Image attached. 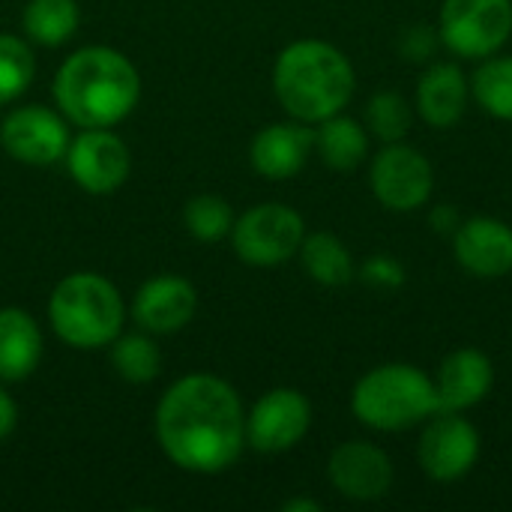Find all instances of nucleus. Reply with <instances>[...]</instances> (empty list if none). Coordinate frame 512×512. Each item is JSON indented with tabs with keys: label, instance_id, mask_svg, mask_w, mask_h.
Segmentation results:
<instances>
[{
	"label": "nucleus",
	"instance_id": "obj_1",
	"mask_svg": "<svg viewBox=\"0 0 512 512\" xmlns=\"http://www.w3.org/2000/svg\"><path fill=\"white\" fill-rule=\"evenodd\" d=\"M156 435L174 465L219 474L237 462L246 444L240 396L213 375L183 378L159 402Z\"/></svg>",
	"mask_w": 512,
	"mask_h": 512
},
{
	"label": "nucleus",
	"instance_id": "obj_2",
	"mask_svg": "<svg viewBox=\"0 0 512 512\" xmlns=\"http://www.w3.org/2000/svg\"><path fill=\"white\" fill-rule=\"evenodd\" d=\"M54 96L63 114L84 129L120 123L141 96L135 66L111 48L75 51L54 78Z\"/></svg>",
	"mask_w": 512,
	"mask_h": 512
},
{
	"label": "nucleus",
	"instance_id": "obj_3",
	"mask_svg": "<svg viewBox=\"0 0 512 512\" xmlns=\"http://www.w3.org/2000/svg\"><path fill=\"white\" fill-rule=\"evenodd\" d=\"M357 87L351 60L330 42L300 39L288 45L273 69V90L282 108L300 123H321L339 114Z\"/></svg>",
	"mask_w": 512,
	"mask_h": 512
},
{
	"label": "nucleus",
	"instance_id": "obj_4",
	"mask_svg": "<svg viewBox=\"0 0 512 512\" xmlns=\"http://www.w3.org/2000/svg\"><path fill=\"white\" fill-rule=\"evenodd\" d=\"M354 417L375 432H405L438 414V393L411 363H384L366 372L351 393Z\"/></svg>",
	"mask_w": 512,
	"mask_h": 512
},
{
	"label": "nucleus",
	"instance_id": "obj_5",
	"mask_svg": "<svg viewBox=\"0 0 512 512\" xmlns=\"http://www.w3.org/2000/svg\"><path fill=\"white\" fill-rule=\"evenodd\" d=\"M51 324L57 336L75 348H99L117 339L123 303L117 288L96 273L66 276L51 294Z\"/></svg>",
	"mask_w": 512,
	"mask_h": 512
},
{
	"label": "nucleus",
	"instance_id": "obj_6",
	"mask_svg": "<svg viewBox=\"0 0 512 512\" xmlns=\"http://www.w3.org/2000/svg\"><path fill=\"white\" fill-rule=\"evenodd\" d=\"M438 36L441 45L456 57H492L510 42L512 0H444Z\"/></svg>",
	"mask_w": 512,
	"mask_h": 512
},
{
	"label": "nucleus",
	"instance_id": "obj_7",
	"mask_svg": "<svg viewBox=\"0 0 512 512\" xmlns=\"http://www.w3.org/2000/svg\"><path fill=\"white\" fill-rule=\"evenodd\" d=\"M369 186L381 207L393 213H414L429 204L435 171L417 147L405 141H390L372 159Z\"/></svg>",
	"mask_w": 512,
	"mask_h": 512
},
{
	"label": "nucleus",
	"instance_id": "obj_8",
	"mask_svg": "<svg viewBox=\"0 0 512 512\" xmlns=\"http://www.w3.org/2000/svg\"><path fill=\"white\" fill-rule=\"evenodd\" d=\"M234 252L255 267H276L300 252L306 237L303 216L285 204L252 207L234 222Z\"/></svg>",
	"mask_w": 512,
	"mask_h": 512
},
{
	"label": "nucleus",
	"instance_id": "obj_9",
	"mask_svg": "<svg viewBox=\"0 0 512 512\" xmlns=\"http://www.w3.org/2000/svg\"><path fill=\"white\" fill-rule=\"evenodd\" d=\"M480 459V432L456 411H438L426 420L417 444V462L435 483H456L474 471Z\"/></svg>",
	"mask_w": 512,
	"mask_h": 512
},
{
	"label": "nucleus",
	"instance_id": "obj_10",
	"mask_svg": "<svg viewBox=\"0 0 512 512\" xmlns=\"http://www.w3.org/2000/svg\"><path fill=\"white\" fill-rule=\"evenodd\" d=\"M312 423L309 399L297 390L279 387L255 402L246 417V441L258 453H285L297 447Z\"/></svg>",
	"mask_w": 512,
	"mask_h": 512
},
{
	"label": "nucleus",
	"instance_id": "obj_11",
	"mask_svg": "<svg viewBox=\"0 0 512 512\" xmlns=\"http://www.w3.org/2000/svg\"><path fill=\"white\" fill-rule=\"evenodd\" d=\"M330 483L342 498L351 501H381L393 489V462L390 456L369 441H345L333 450L327 465Z\"/></svg>",
	"mask_w": 512,
	"mask_h": 512
},
{
	"label": "nucleus",
	"instance_id": "obj_12",
	"mask_svg": "<svg viewBox=\"0 0 512 512\" xmlns=\"http://www.w3.org/2000/svg\"><path fill=\"white\" fill-rule=\"evenodd\" d=\"M0 144L3 150L27 165H51L66 156L69 150V132L63 120L39 105H27L12 111L3 120L0 129Z\"/></svg>",
	"mask_w": 512,
	"mask_h": 512
},
{
	"label": "nucleus",
	"instance_id": "obj_13",
	"mask_svg": "<svg viewBox=\"0 0 512 512\" xmlns=\"http://www.w3.org/2000/svg\"><path fill=\"white\" fill-rule=\"evenodd\" d=\"M459 267L477 279H504L512 273V228L495 216H471L453 234Z\"/></svg>",
	"mask_w": 512,
	"mask_h": 512
},
{
	"label": "nucleus",
	"instance_id": "obj_14",
	"mask_svg": "<svg viewBox=\"0 0 512 512\" xmlns=\"http://www.w3.org/2000/svg\"><path fill=\"white\" fill-rule=\"evenodd\" d=\"M66 162H69L75 183L93 195L114 192L129 177V150L117 135H111L105 129L81 132L69 144Z\"/></svg>",
	"mask_w": 512,
	"mask_h": 512
},
{
	"label": "nucleus",
	"instance_id": "obj_15",
	"mask_svg": "<svg viewBox=\"0 0 512 512\" xmlns=\"http://www.w3.org/2000/svg\"><path fill=\"white\" fill-rule=\"evenodd\" d=\"M432 384L438 393V408L462 414L489 396L495 384V366L480 348H456L441 360Z\"/></svg>",
	"mask_w": 512,
	"mask_h": 512
},
{
	"label": "nucleus",
	"instance_id": "obj_16",
	"mask_svg": "<svg viewBox=\"0 0 512 512\" xmlns=\"http://www.w3.org/2000/svg\"><path fill=\"white\" fill-rule=\"evenodd\" d=\"M471 99V81L453 60H435L417 81L414 108L432 129H450L465 117Z\"/></svg>",
	"mask_w": 512,
	"mask_h": 512
},
{
	"label": "nucleus",
	"instance_id": "obj_17",
	"mask_svg": "<svg viewBox=\"0 0 512 512\" xmlns=\"http://www.w3.org/2000/svg\"><path fill=\"white\" fill-rule=\"evenodd\" d=\"M315 150V132L306 123H273L252 141V165L267 180L294 177Z\"/></svg>",
	"mask_w": 512,
	"mask_h": 512
},
{
	"label": "nucleus",
	"instance_id": "obj_18",
	"mask_svg": "<svg viewBox=\"0 0 512 512\" xmlns=\"http://www.w3.org/2000/svg\"><path fill=\"white\" fill-rule=\"evenodd\" d=\"M195 288L180 276H159L141 285L135 297V321L150 333H174L195 315Z\"/></svg>",
	"mask_w": 512,
	"mask_h": 512
},
{
	"label": "nucleus",
	"instance_id": "obj_19",
	"mask_svg": "<svg viewBox=\"0 0 512 512\" xmlns=\"http://www.w3.org/2000/svg\"><path fill=\"white\" fill-rule=\"evenodd\" d=\"M42 357V333L21 309H0V378H27Z\"/></svg>",
	"mask_w": 512,
	"mask_h": 512
},
{
	"label": "nucleus",
	"instance_id": "obj_20",
	"mask_svg": "<svg viewBox=\"0 0 512 512\" xmlns=\"http://www.w3.org/2000/svg\"><path fill=\"white\" fill-rule=\"evenodd\" d=\"M315 150L333 171H354L369 156V129L339 111L318 123Z\"/></svg>",
	"mask_w": 512,
	"mask_h": 512
},
{
	"label": "nucleus",
	"instance_id": "obj_21",
	"mask_svg": "<svg viewBox=\"0 0 512 512\" xmlns=\"http://www.w3.org/2000/svg\"><path fill=\"white\" fill-rule=\"evenodd\" d=\"M300 258H303L306 273L318 285H327V288H342L357 276V267H354V258H351L348 246L339 237L327 234V231L303 237Z\"/></svg>",
	"mask_w": 512,
	"mask_h": 512
},
{
	"label": "nucleus",
	"instance_id": "obj_22",
	"mask_svg": "<svg viewBox=\"0 0 512 512\" xmlns=\"http://www.w3.org/2000/svg\"><path fill=\"white\" fill-rule=\"evenodd\" d=\"M471 96L474 102L495 120L512 123V57L492 54L483 57L471 75Z\"/></svg>",
	"mask_w": 512,
	"mask_h": 512
},
{
	"label": "nucleus",
	"instance_id": "obj_23",
	"mask_svg": "<svg viewBox=\"0 0 512 512\" xmlns=\"http://www.w3.org/2000/svg\"><path fill=\"white\" fill-rule=\"evenodd\" d=\"M363 126L369 129V135H375L384 144L405 141L408 132H411V126H414V108H411V102L402 93L381 90V93H375L366 102Z\"/></svg>",
	"mask_w": 512,
	"mask_h": 512
},
{
	"label": "nucleus",
	"instance_id": "obj_24",
	"mask_svg": "<svg viewBox=\"0 0 512 512\" xmlns=\"http://www.w3.org/2000/svg\"><path fill=\"white\" fill-rule=\"evenodd\" d=\"M78 27V3L75 0H30L24 9V30L30 39L42 45L66 42Z\"/></svg>",
	"mask_w": 512,
	"mask_h": 512
},
{
	"label": "nucleus",
	"instance_id": "obj_25",
	"mask_svg": "<svg viewBox=\"0 0 512 512\" xmlns=\"http://www.w3.org/2000/svg\"><path fill=\"white\" fill-rule=\"evenodd\" d=\"M111 363L120 378L132 384H147L159 375L162 369V354L159 348L144 339V336H126L111 348Z\"/></svg>",
	"mask_w": 512,
	"mask_h": 512
},
{
	"label": "nucleus",
	"instance_id": "obj_26",
	"mask_svg": "<svg viewBox=\"0 0 512 512\" xmlns=\"http://www.w3.org/2000/svg\"><path fill=\"white\" fill-rule=\"evenodd\" d=\"M186 228L204 243L222 240L234 228V213L219 195H198L186 204Z\"/></svg>",
	"mask_w": 512,
	"mask_h": 512
},
{
	"label": "nucleus",
	"instance_id": "obj_27",
	"mask_svg": "<svg viewBox=\"0 0 512 512\" xmlns=\"http://www.w3.org/2000/svg\"><path fill=\"white\" fill-rule=\"evenodd\" d=\"M33 81V54L15 36H0V105L18 99Z\"/></svg>",
	"mask_w": 512,
	"mask_h": 512
},
{
	"label": "nucleus",
	"instance_id": "obj_28",
	"mask_svg": "<svg viewBox=\"0 0 512 512\" xmlns=\"http://www.w3.org/2000/svg\"><path fill=\"white\" fill-rule=\"evenodd\" d=\"M438 45H441L438 27H429V24H414L399 39V48H402L405 60H411V63H429L435 57Z\"/></svg>",
	"mask_w": 512,
	"mask_h": 512
},
{
	"label": "nucleus",
	"instance_id": "obj_29",
	"mask_svg": "<svg viewBox=\"0 0 512 512\" xmlns=\"http://www.w3.org/2000/svg\"><path fill=\"white\" fill-rule=\"evenodd\" d=\"M360 279L375 288H399L405 285V267L390 255H375L360 267Z\"/></svg>",
	"mask_w": 512,
	"mask_h": 512
},
{
	"label": "nucleus",
	"instance_id": "obj_30",
	"mask_svg": "<svg viewBox=\"0 0 512 512\" xmlns=\"http://www.w3.org/2000/svg\"><path fill=\"white\" fill-rule=\"evenodd\" d=\"M429 225H432V231L435 234H456V228L462 225V213H459V207H453V204H438L432 213H429Z\"/></svg>",
	"mask_w": 512,
	"mask_h": 512
},
{
	"label": "nucleus",
	"instance_id": "obj_31",
	"mask_svg": "<svg viewBox=\"0 0 512 512\" xmlns=\"http://www.w3.org/2000/svg\"><path fill=\"white\" fill-rule=\"evenodd\" d=\"M15 420H18V411H15V402L0 390V441L12 435L15 429Z\"/></svg>",
	"mask_w": 512,
	"mask_h": 512
},
{
	"label": "nucleus",
	"instance_id": "obj_32",
	"mask_svg": "<svg viewBox=\"0 0 512 512\" xmlns=\"http://www.w3.org/2000/svg\"><path fill=\"white\" fill-rule=\"evenodd\" d=\"M321 510V504L318 501H306V498H300V501H288L285 504V512H318Z\"/></svg>",
	"mask_w": 512,
	"mask_h": 512
}]
</instances>
